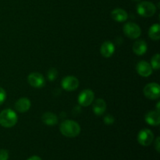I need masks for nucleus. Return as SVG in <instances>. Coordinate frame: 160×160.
<instances>
[{
    "label": "nucleus",
    "mask_w": 160,
    "mask_h": 160,
    "mask_svg": "<svg viewBox=\"0 0 160 160\" xmlns=\"http://www.w3.org/2000/svg\"><path fill=\"white\" fill-rule=\"evenodd\" d=\"M61 84L64 90L67 92H73L76 90L79 86V81L78 78L73 76H67L62 80Z\"/></svg>",
    "instance_id": "nucleus-9"
},
{
    "label": "nucleus",
    "mask_w": 160,
    "mask_h": 160,
    "mask_svg": "<svg viewBox=\"0 0 160 160\" xmlns=\"http://www.w3.org/2000/svg\"><path fill=\"white\" fill-rule=\"evenodd\" d=\"M147 48L148 46L146 42L144 40L137 41L133 45V52L138 56H142L145 54L147 51Z\"/></svg>",
    "instance_id": "nucleus-16"
},
{
    "label": "nucleus",
    "mask_w": 160,
    "mask_h": 160,
    "mask_svg": "<svg viewBox=\"0 0 160 160\" xmlns=\"http://www.w3.org/2000/svg\"><path fill=\"white\" fill-rule=\"evenodd\" d=\"M154 140V134L149 129H143L138 134V142L143 146H148Z\"/></svg>",
    "instance_id": "nucleus-6"
},
{
    "label": "nucleus",
    "mask_w": 160,
    "mask_h": 160,
    "mask_svg": "<svg viewBox=\"0 0 160 160\" xmlns=\"http://www.w3.org/2000/svg\"><path fill=\"white\" fill-rule=\"evenodd\" d=\"M115 52V46L113 44L109 41H106L102 45L100 48V52L102 56L105 58H109L113 55Z\"/></svg>",
    "instance_id": "nucleus-11"
},
{
    "label": "nucleus",
    "mask_w": 160,
    "mask_h": 160,
    "mask_svg": "<svg viewBox=\"0 0 160 160\" xmlns=\"http://www.w3.org/2000/svg\"><path fill=\"white\" fill-rule=\"evenodd\" d=\"M92 109L95 115L101 116L106 112V103L102 98H98L95 100L92 106Z\"/></svg>",
    "instance_id": "nucleus-14"
},
{
    "label": "nucleus",
    "mask_w": 160,
    "mask_h": 160,
    "mask_svg": "<svg viewBox=\"0 0 160 160\" xmlns=\"http://www.w3.org/2000/svg\"><path fill=\"white\" fill-rule=\"evenodd\" d=\"M95 94L92 90L86 89L82 91L78 96V103L82 106H89L93 102Z\"/></svg>",
    "instance_id": "nucleus-7"
},
{
    "label": "nucleus",
    "mask_w": 160,
    "mask_h": 160,
    "mask_svg": "<svg viewBox=\"0 0 160 160\" xmlns=\"http://www.w3.org/2000/svg\"><path fill=\"white\" fill-rule=\"evenodd\" d=\"M6 98V92L2 88L0 87V106L5 102Z\"/></svg>",
    "instance_id": "nucleus-23"
},
{
    "label": "nucleus",
    "mask_w": 160,
    "mask_h": 160,
    "mask_svg": "<svg viewBox=\"0 0 160 160\" xmlns=\"http://www.w3.org/2000/svg\"><path fill=\"white\" fill-rule=\"evenodd\" d=\"M28 81L31 86L36 88H40L45 86V80L43 75L39 73H31L28 75Z\"/></svg>",
    "instance_id": "nucleus-8"
},
{
    "label": "nucleus",
    "mask_w": 160,
    "mask_h": 160,
    "mask_svg": "<svg viewBox=\"0 0 160 160\" xmlns=\"http://www.w3.org/2000/svg\"><path fill=\"white\" fill-rule=\"evenodd\" d=\"M136 70H137L138 73L143 78L149 77L152 73V68L151 65L145 60L138 62L137 66H136Z\"/></svg>",
    "instance_id": "nucleus-10"
},
{
    "label": "nucleus",
    "mask_w": 160,
    "mask_h": 160,
    "mask_svg": "<svg viewBox=\"0 0 160 160\" xmlns=\"http://www.w3.org/2000/svg\"><path fill=\"white\" fill-rule=\"evenodd\" d=\"M137 12L143 17H151L156 13V6L151 2H142L137 6Z\"/></svg>",
    "instance_id": "nucleus-3"
},
{
    "label": "nucleus",
    "mask_w": 160,
    "mask_h": 160,
    "mask_svg": "<svg viewBox=\"0 0 160 160\" xmlns=\"http://www.w3.org/2000/svg\"><path fill=\"white\" fill-rule=\"evenodd\" d=\"M62 134L67 138H75L81 133V127L73 120H67L62 122L59 127Z\"/></svg>",
    "instance_id": "nucleus-1"
},
{
    "label": "nucleus",
    "mask_w": 160,
    "mask_h": 160,
    "mask_svg": "<svg viewBox=\"0 0 160 160\" xmlns=\"http://www.w3.org/2000/svg\"><path fill=\"white\" fill-rule=\"evenodd\" d=\"M123 32L125 35L128 38L131 39L138 38L142 34V30L140 27L135 23L129 22V23H125L123 26Z\"/></svg>",
    "instance_id": "nucleus-4"
},
{
    "label": "nucleus",
    "mask_w": 160,
    "mask_h": 160,
    "mask_svg": "<svg viewBox=\"0 0 160 160\" xmlns=\"http://www.w3.org/2000/svg\"><path fill=\"white\" fill-rule=\"evenodd\" d=\"M148 36L153 41H158L160 38V25L155 23L148 30Z\"/></svg>",
    "instance_id": "nucleus-18"
},
{
    "label": "nucleus",
    "mask_w": 160,
    "mask_h": 160,
    "mask_svg": "<svg viewBox=\"0 0 160 160\" xmlns=\"http://www.w3.org/2000/svg\"><path fill=\"white\" fill-rule=\"evenodd\" d=\"M42 120L45 125L54 126L58 123V117L56 114L51 112H46L42 115Z\"/></svg>",
    "instance_id": "nucleus-17"
},
{
    "label": "nucleus",
    "mask_w": 160,
    "mask_h": 160,
    "mask_svg": "<svg viewBox=\"0 0 160 160\" xmlns=\"http://www.w3.org/2000/svg\"><path fill=\"white\" fill-rule=\"evenodd\" d=\"M105 123L107 125H111L114 123V117L112 115H107L103 119Z\"/></svg>",
    "instance_id": "nucleus-22"
},
{
    "label": "nucleus",
    "mask_w": 160,
    "mask_h": 160,
    "mask_svg": "<svg viewBox=\"0 0 160 160\" xmlns=\"http://www.w3.org/2000/svg\"><path fill=\"white\" fill-rule=\"evenodd\" d=\"M111 17L116 21L122 23V22H124L128 20V14L124 9L117 8V9H114L111 12Z\"/></svg>",
    "instance_id": "nucleus-15"
},
{
    "label": "nucleus",
    "mask_w": 160,
    "mask_h": 160,
    "mask_svg": "<svg viewBox=\"0 0 160 160\" xmlns=\"http://www.w3.org/2000/svg\"><path fill=\"white\" fill-rule=\"evenodd\" d=\"M145 121L151 126H159L160 123V115L157 111H149L145 115Z\"/></svg>",
    "instance_id": "nucleus-12"
},
{
    "label": "nucleus",
    "mask_w": 160,
    "mask_h": 160,
    "mask_svg": "<svg viewBox=\"0 0 160 160\" xmlns=\"http://www.w3.org/2000/svg\"><path fill=\"white\" fill-rule=\"evenodd\" d=\"M159 140H160V138L158 137L157 138H156V142H155V148H156V151H157L158 152H159V151H160V149H159V148H160Z\"/></svg>",
    "instance_id": "nucleus-24"
},
{
    "label": "nucleus",
    "mask_w": 160,
    "mask_h": 160,
    "mask_svg": "<svg viewBox=\"0 0 160 160\" xmlns=\"http://www.w3.org/2000/svg\"><path fill=\"white\" fill-rule=\"evenodd\" d=\"M9 152L6 149H0V160H8Z\"/></svg>",
    "instance_id": "nucleus-21"
},
{
    "label": "nucleus",
    "mask_w": 160,
    "mask_h": 160,
    "mask_svg": "<svg viewBox=\"0 0 160 160\" xmlns=\"http://www.w3.org/2000/svg\"><path fill=\"white\" fill-rule=\"evenodd\" d=\"M18 120L17 113L12 109H6L0 112V125L9 128L15 126Z\"/></svg>",
    "instance_id": "nucleus-2"
},
{
    "label": "nucleus",
    "mask_w": 160,
    "mask_h": 160,
    "mask_svg": "<svg viewBox=\"0 0 160 160\" xmlns=\"http://www.w3.org/2000/svg\"><path fill=\"white\" fill-rule=\"evenodd\" d=\"M28 160H42V159H41V158L39 157V156H31V157H30Z\"/></svg>",
    "instance_id": "nucleus-25"
},
{
    "label": "nucleus",
    "mask_w": 160,
    "mask_h": 160,
    "mask_svg": "<svg viewBox=\"0 0 160 160\" xmlns=\"http://www.w3.org/2000/svg\"><path fill=\"white\" fill-rule=\"evenodd\" d=\"M133 1H135V2H138V1H139V0H133Z\"/></svg>",
    "instance_id": "nucleus-26"
},
{
    "label": "nucleus",
    "mask_w": 160,
    "mask_h": 160,
    "mask_svg": "<svg viewBox=\"0 0 160 160\" xmlns=\"http://www.w3.org/2000/svg\"><path fill=\"white\" fill-rule=\"evenodd\" d=\"M144 95L151 100L158 99L160 96V87L157 83H149L144 88Z\"/></svg>",
    "instance_id": "nucleus-5"
},
{
    "label": "nucleus",
    "mask_w": 160,
    "mask_h": 160,
    "mask_svg": "<svg viewBox=\"0 0 160 160\" xmlns=\"http://www.w3.org/2000/svg\"><path fill=\"white\" fill-rule=\"evenodd\" d=\"M150 65H151L152 68L154 69V70H159L160 68V58L159 53L156 54L152 58L151 64Z\"/></svg>",
    "instance_id": "nucleus-19"
},
{
    "label": "nucleus",
    "mask_w": 160,
    "mask_h": 160,
    "mask_svg": "<svg viewBox=\"0 0 160 160\" xmlns=\"http://www.w3.org/2000/svg\"><path fill=\"white\" fill-rule=\"evenodd\" d=\"M31 101L28 98H20L17 101L15 108L19 112H26L31 108Z\"/></svg>",
    "instance_id": "nucleus-13"
},
{
    "label": "nucleus",
    "mask_w": 160,
    "mask_h": 160,
    "mask_svg": "<svg viewBox=\"0 0 160 160\" xmlns=\"http://www.w3.org/2000/svg\"><path fill=\"white\" fill-rule=\"evenodd\" d=\"M58 76V72L56 70V68H52L50 69L48 71V73H47V77H48V80L50 81H53L57 78Z\"/></svg>",
    "instance_id": "nucleus-20"
}]
</instances>
